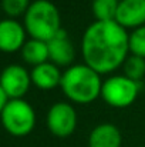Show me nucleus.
I'll list each match as a JSON object with an SVG mask.
<instances>
[{"instance_id":"obj_14","label":"nucleus","mask_w":145,"mask_h":147,"mask_svg":"<svg viewBox=\"0 0 145 147\" xmlns=\"http://www.w3.org/2000/svg\"><path fill=\"white\" fill-rule=\"evenodd\" d=\"M118 0H91V11L97 22L115 20Z\"/></svg>"},{"instance_id":"obj_5","label":"nucleus","mask_w":145,"mask_h":147,"mask_svg":"<svg viewBox=\"0 0 145 147\" xmlns=\"http://www.w3.org/2000/svg\"><path fill=\"white\" fill-rule=\"evenodd\" d=\"M140 94V83L124 74H112L102 80L101 98L112 109H125L134 104Z\"/></svg>"},{"instance_id":"obj_3","label":"nucleus","mask_w":145,"mask_h":147,"mask_svg":"<svg viewBox=\"0 0 145 147\" xmlns=\"http://www.w3.org/2000/svg\"><path fill=\"white\" fill-rule=\"evenodd\" d=\"M23 24L31 39L50 42L63 27L58 7L51 0H33L26 14Z\"/></svg>"},{"instance_id":"obj_12","label":"nucleus","mask_w":145,"mask_h":147,"mask_svg":"<svg viewBox=\"0 0 145 147\" xmlns=\"http://www.w3.org/2000/svg\"><path fill=\"white\" fill-rule=\"evenodd\" d=\"M122 136L112 123L97 124L88 136V147H121Z\"/></svg>"},{"instance_id":"obj_20","label":"nucleus","mask_w":145,"mask_h":147,"mask_svg":"<svg viewBox=\"0 0 145 147\" xmlns=\"http://www.w3.org/2000/svg\"><path fill=\"white\" fill-rule=\"evenodd\" d=\"M118 1H120V0H118Z\"/></svg>"},{"instance_id":"obj_16","label":"nucleus","mask_w":145,"mask_h":147,"mask_svg":"<svg viewBox=\"0 0 145 147\" xmlns=\"http://www.w3.org/2000/svg\"><path fill=\"white\" fill-rule=\"evenodd\" d=\"M1 10L10 19H17L24 16L31 4V0H1Z\"/></svg>"},{"instance_id":"obj_4","label":"nucleus","mask_w":145,"mask_h":147,"mask_svg":"<svg viewBox=\"0 0 145 147\" xmlns=\"http://www.w3.org/2000/svg\"><path fill=\"white\" fill-rule=\"evenodd\" d=\"M0 121L10 136L24 137L36 127V111L24 98H9L0 113Z\"/></svg>"},{"instance_id":"obj_11","label":"nucleus","mask_w":145,"mask_h":147,"mask_svg":"<svg viewBox=\"0 0 145 147\" xmlns=\"http://www.w3.org/2000/svg\"><path fill=\"white\" fill-rule=\"evenodd\" d=\"M31 76V84L36 86L40 90H53L55 87H60L63 71L58 66L51 63L50 60L46 63H41L39 66H34L30 71Z\"/></svg>"},{"instance_id":"obj_1","label":"nucleus","mask_w":145,"mask_h":147,"mask_svg":"<svg viewBox=\"0 0 145 147\" xmlns=\"http://www.w3.org/2000/svg\"><path fill=\"white\" fill-rule=\"evenodd\" d=\"M83 61L102 74L121 69L130 56V33L115 20H94L81 37Z\"/></svg>"},{"instance_id":"obj_6","label":"nucleus","mask_w":145,"mask_h":147,"mask_svg":"<svg viewBox=\"0 0 145 147\" xmlns=\"http://www.w3.org/2000/svg\"><path fill=\"white\" fill-rule=\"evenodd\" d=\"M46 123L48 131L53 136L65 139L76 131L78 116L70 101H57L48 109Z\"/></svg>"},{"instance_id":"obj_13","label":"nucleus","mask_w":145,"mask_h":147,"mask_svg":"<svg viewBox=\"0 0 145 147\" xmlns=\"http://www.w3.org/2000/svg\"><path fill=\"white\" fill-rule=\"evenodd\" d=\"M20 54H21V59L33 67L50 60L47 42H43L39 39H31V37L24 43V46L20 50Z\"/></svg>"},{"instance_id":"obj_8","label":"nucleus","mask_w":145,"mask_h":147,"mask_svg":"<svg viewBox=\"0 0 145 147\" xmlns=\"http://www.w3.org/2000/svg\"><path fill=\"white\" fill-rule=\"evenodd\" d=\"M27 36L29 34L24 29V24H21L17 19L6 17L0 20V51H20L27 42Z\"/></svg>"},{"instance_id":"obj_7","label":"nucleus","mask_w":145,"mask_h":147,"mask_svg":"<svg viewBox=\"0 0 145 147\" xmlns=\"http://www.w3.org/2000/svg\"><path fill=\"white\" fill-rule=\"evenodd\" d=\"M0 86L9 98H23L31 86L30 71L21 64H9L0 73Z\"/></svg>"},{"instance_id":"obj_15","label":"nucleus","mask_w":145,"mask_h":147,"mask_svg":"<svg viewBox=\"0 0 145 147\" xmlns=\"http://www.w3.org/2000/svg\"><path fill=\"white\" fill-rule=\"evenodd\" d=\"M122 74L140 83L145 76V59L135 54H130L122 64Z\"/></svg>"},{"instance_id":"obj_19","label":"nucleus","mask_w":145,"mask_h":147,"mask_svg":"<svg viewBox=\"0 0 145 147\" xmlns=\"http://www.w3.org/2000/svg\"><path fill=\"white\" fill-rule=\"evenodd\" d=\"M140 147H145V146H140Z\"/></svg>"},{"instance_id":"obj_2","label":"nucleus","mask_w":145,"mask_h":147,"mask_svg":"<svg viewBox=\"0 0 145 147\" xmlns=\"http://www.w3.org/2000/svg\"><path fill=\"white\" fill-rule=\"evenodd\" d=\"M101 74L84 61L71 64L63 71L60 89L70 103L90 104L101 97Z\"/></svg>"},{"instance_id":"obj_17","label":"nucleus","mask_w":145,"mask_h":147,"mask_svg":"<svg viewBox=\"0 0 145 147\" xmlns=\"http://www.w3.org/2000/svg\"><path fill=\"white\" fill-rule=\"evenodd\" d=\"M130 54L145 59V24L130 33Z\"/></svg>"},{"instance_id":"obj_10","label":"nucleus","mask_w":145,"mask_h":147,"mask_svg":"<svg viewBox=\"0 0 145 147\" xmlns=\"http://www.w3.org/2000/svg\"><path fill=\"white\" fill-rule=\"evenodd\" d=\"M115 22L127 30L145 24V0H120Z\"/></svg>"},{"instance_id":"obj_18","label":"nucleus","mask_w":145,"mask_h":147,"mask_svg":"<svg viewBox=\"0 0 145 147\" xmlns=\"http://www.w3.org/2000/svg\"><path fill=\"white\" fill-rule=\"evenodd\" d=\"M9 101V97L6 96V93H4V90L1 89V86H0V113H1V110L4 109V106H6V103Z\"/></svg>"},{"instance_id":"obj_9","label":"nucleus","mask_w":145,"mask_h":147,"mask_svg":"<svg viewBox=\"0 0 145 147\" xmlns=\"http://www.w3.org/2000/svg\"><path fill=\"white\" fill-rule=\"evenodd\" d=\"M47 45L48 59L51 63H54L60 69L61 67L67 69L71 64H74L76 47H74L71 39L68 37V34L64 29H61L50 42H47Z\"/></svg>"}]
</instances>
